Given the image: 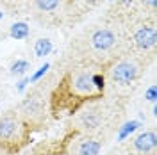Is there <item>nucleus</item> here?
Wrapping results in <instances>:
<instances>
[{"instance_id": "nucleus-1", "label": "nucleus", "mask_w": 157, "mask_h": 155, "mask_svg": "<svg viewBox=\"0 0 157 155\" xmlns=\"http://www.w3.org/2000/svg\"><path fill=\"white\" fill-rule=\"evenodd\" d=\"M66 86H68L70 96H77V98H97V96H100V93L93 86V71H89L88 68L73 70L68 75Z\"/></svg>"}, {"instance_id": "nucleus-2", "label": "nucleus", "mask_w": 157, "mask_h": 155, "mask_svg": "<svg viewBox=\"0 0 157 155\" xmlns=\"http://www.w3.org/2000/svg\"><path fill=\"white\" fill-rule=\"evenodd\" d=\"M27 139V127L16 116L0 118V145L6 148H18Z\"/></svg>"}, {"instance_id": "nucleus-3", "label": "nucleus", "mask_w": 157, "mask_h": 155, "mask_svg": "<svg viewBox=\"0 0 157 155\" xmlns=\"http://www.w3.org/2000/svg\"><path fill=\"white\" fill-rule=\"evenodd\" d=\"M139 64L134 59H121L116 64H113L111 68V78L114 84H121V86H128L132 82H136L139 77Z\"/></svg>"}, {"instance_id": "nucleus-4", "label": "nucleus", "mask_w": 157, "mask_h": 155, "mask_svg": "<svg viewBox=\"0 0 157 155\" xmlns=\"http://www.w3.org/2000/svg\"><path fill=\"white\" fill-rule=\"evenodd\" d=\"M118 43V36L116 32L109 27H100L95 29L89 34V45L91 48L97 52H109L111 48H114Z\"/></svg>"}, {"instance_id": "nucleus-5", "label": "nucleus", "mask_w": 157, "mask_h": 155, "mask_svg": "<svg viewBox=\"0 0 157 155\" xmlns=\"http://www.w3.org/2000/svg\"><path fill=\"white\" fill-rule=\"evenodd\" d=\"M132 41L139 50H152L157 43V30L154 25H139L134 34H132Z\"/></svg>"}, {"instance_id": "nucleus-6", "label": "nucleus", "mask_w": 157, "mask_h": 155, "mask_svg": "<svg viewBox=\"0 0 157 155\" xmlns=\"http://www.w3.org/2000/svg\"><path fill=\"white\" fill-rule=\"evenodd\" d=\"M102 121H104V112L97 105H88L86 109H82L80 114H78V123L86 130L98 128V127L102 125Z\"/></svg>"}, {"instance_id": "nucleus-7", "label": "nucleus", "mask_w": 157, "mask_h": 155, "mask_svg": "<svg viewBox=\"0 0 157 155\" xmlns=\"http://www.w3.org/2000/svg\"><path fill=\"white\" fill-rule=\"evenodd\" d=\"M155 146H157L155 130H145V132L137 134V136L132 139V148L141 155L154 153V152H155Z\"/></svg>"}, {"instance_id": "nucleus-8", "label": "nucleus", "mask_w": 157, "mask_h": 155, "mask_svg": "<svg viewBox=\"0 0 157 155\" xmlns=\"http://www.w3.org/2000/svg\"><path fill=\"white\" fill-rule=\"evenodd\" d=\"M20 111H21V114L27 118V119L36 121V119L41 118V114H43V104H41V100H39L38 96H27L21 102Z\"/></svg>"}, {"instance_id": "nucleus-9", "label": "nucleus", "mask_w": 157, "mask_h": 155, "mask_svg": "<svg viewBox=\"0 0 157 155\" xmlns=\"http://www.w3.org/2000/svg\"><path fill=\"white\" fill-rule=\"evenodd\" d=\"M102 150V141L100 139H84L78 145V155H98Z\"/></svg>"}, {"instance_id": "nucleus-10", "label": "nucleus", "mask_w": 157, "mask_h": 155, "mask_svg": "<svg viewBox=\"0 0 157 155\" xmlns=\"http://www.w3.org/2000/svg\"><path fill=\"white\" fill-rule=\"evenodd\" d=\"M141 128V121L139 119H130V121H125L123 125L120 127V130H118V137L116 141H125L127 137H130L136 130Z\"/></svg>"}, {"instance_id": "nucleus-11", "label": "nucleus", "mask_w": 157, "mask_h": 155, "mask_svg": "<svg viewBox=\"0 0 157 155\" xmlns=\"http://www.w3.org/2000/svg\"><path fill=\"white\" fill-rule=\"evenodd\" d=\"M30 34V27L29 23H25V21H16V23H13L9 29V36L13 39H16V41H21V39H27Z\"/></svg>"}, {"instance_id": "nucleus-12", "label": "nucleus", "mask_w": 157, "mask_h": 155, "mask_svg": "<svg viewBox=\"0 0 157 155\" xmlns=\"http://www.w3.org/2000/svg\"><path fill=\"white\" fill-rule=\"evenodd\" d=\"M52 50H54V43L48 38H41L34 43V54H36V57H47V55L52 54Z\"/></svg>"}, {"instance_id": "nucleus-13", "label": "nucleus", "mask_w": 157, "mask_h": 155, "mask_svg": "<svg viewBox=\"0 0 157 155\" xmlns=\"http://www.w3.org/2000/svg\"><path fill=\"white\" fill-rule=\"evenodd\" d=\"M29 70H30V62L27 59H16V61L11 62L9 66L11 75H16V77H25Z\"/></svg>"}, {"instance_id": "nucleus-14", "label": "nucleus", "mask_w": 157, "mask_h": 155, "mask_svg": "<svg viewBox=\"0 0 157 155\" xmlns=\"http://www.w3.org/2000/svg\"><path fill=\"white\" fill-rule=\"evenodd\" d=\"M61 6V0H36V7L43 13H52Z\"/></svg>"}, {"instance_id": "nucleus-15", "label": "nucleus", "mask_w": 157, "mask_h": 155, "mask_svg": "<svg viewBox=\"0 0 157 155\" xmlns=\"http://www.w3.org/2000/svg\"><path fill=\"white\" fill-rule=\"evenodd\" d=\"M48 70H50V62H45L43 66H39V68L29 77V82H30V84H34V82L41 80V78H43L45 75H47V73H48Z\"/></svg>"}, {"instance_id": "nucleus-16", "label": "nucleus", "mask_w": 157, "mask_h": 155, "mask_svg": "<svg viewBox=\"0 0 157 155\" xmlns=\"http://www.w3.org/2000/svg\"><path fill=\"white\" fill-rule=\"evenodd\" d=\"M93 86H95V89H97L100 95L104 93V89H105V78H104V75H102V73L93 71Z\"/></svg>"}, {"instance_id": "nucleus-17", "label": "nucleus", "mask_w": 157, "mask_h": 155, "mask_svg": "<svg viewBox=\"0 0 157 155\" xmlns=\"http://www.w3.org/2000/svg\"><path fill=\"white\" fill-rule=\"evenodd\" d=\"M145 100L150 102V104H155V100H157V87H155V84H152V86H148L147 89H145Z\"/></svg>"}, {"instance_id": "nucleus-18", "label": "nucleus", "mask_w": 157, "mask_h": 155, "mask_svg": "<svg viewBox=\"0 0 157 155\" xmlns=\"http://www.w3.org/2000/svg\"><path fill=\"white\" fill-rule=\"evenodd\" d=\"M29 77H20V80L16 82V91L18 93H23L25 89H27V86H29Z\"/></svg>"}, {"instance_id": "nucleus-19", "label": "nucleus", "mask_w": 157, "mask_h": 155, "mask_svg": "<svg viewBox=\"0 0 157 155\" xmlns=\"http://www.w3.org/2000/svg\"><path fill=\"white\" fill-rule=\"evenodd\" d=\"M143 2H145V4H147V6H148V7H150L152 11H155V7H157V0H143Z\"/></svg>"}, {"instance_id": "nucleus-20", "label": "nucleus", "mask_w": 157, "mask_h": 155, "mask_svg": "<svg viewBox=\"0 0 157 155\" xmlns=\"http://www.w3.org/2000/svg\"><path fill=\"white\" fill-rule=\"evenodd\" d=\"M132 2H134V0H120V4H121L123 7H130V6H132Z\"/></svg>"}, {"instance_id": "nucleus-21", "label": "nucleus", "mask_w": 157, "mask_h": 155, "mask_svg": "<svg viewBox=\"0 0 157 155\" xmlns=\"http://www.w3.org/2000/svg\"><path fill=\"white\" fill-rule=\"evenodd\" d=\"M84 2H86L88 6H95V4H98V2H100V0H84Z\"/></svg>"}, {"instance_id": "nucleus-22", "label": "nucleus", "mask_w": 157, "mask_h": 155, "mask_svg": "<svg viewBox=\"0 0 157 155\" xmlns=\"http://www.w3.org/2000/svg\"><path fill=\"white\" fill-rule=\"evenodd\" d=\"M2 18H4V13H2V11H0V21H2Z\"/></svg>"}, {"instance_id": "nucleus-23", "label": "nucleus", "mask_w": 157, "mask_h": 155, "mask_svg": "<svg viewBox=\"0 0 157 155\" xmlns=\"http://www.w3.org/2000/svg\"><path fill=\"white\" fill-rule=\"evenodd\" d=\"M0 107H2V102H0Z\"/></svg>"}]
</instances>
